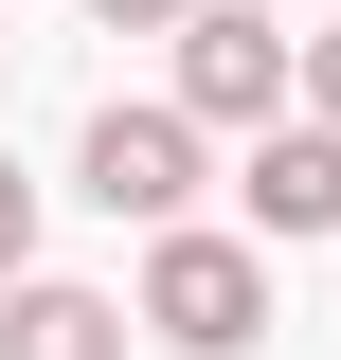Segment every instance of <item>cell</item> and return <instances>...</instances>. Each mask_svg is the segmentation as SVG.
<instances>
[{
    "label": "cell",
    "instance_id": "cell-1",
    "mask_svg": "<svg viewBox=\"0 0 341 360\" xmlns=\"http://www.w3.org/2000/svg\"><path fill=\"white\" fill-rule=\"evenodd\" d=\"M144 342H180V360H234V342H252V324H269V252H252V234H198V217H180L162 234V252H144Z\"/></svg>",
    "mask_w": 341,
    "mask_h": 360
},
{
    "label": "cell",
    "instance_id": "cell-2",
    "mask_svg": "<svg viewBox=\"0 0 341 360\" xmlns=\"http://www.w3.org/2000/svg\"><path fill=\"white\" fill-rule=\"evenodd\" d=\"M180 127H288V37L269 0H180Z\"/></svg>",
    "mask_w": 341,
    "mask_h": 360
},
{
    "label": "cell",
    "instance_id": "cell-3",
    "mask_svg": "<svg viewBox=\"0 0 341 360\" xmlns=\"http://www.w3.org/2000/svg\"><path fill=\"white\" fill-rule=\"evenodd\" d=\"M72 180L108 198V217H144V234H180V217H198V127H180V108H90V144H72Z\"/></svg>",
    "mask_w": 341,
    "mask_h": 360
},
{
    "label": "cell",
    "instance_id": "cell-4",
    "mask_svg": "<svg viewBox=\"0 0 341 360\" xmlns=\"http://www.w3.org/2000/svg\"><path fill=\"white\" fill-rule=\"evenodd\" d=\"M234 198H252V252L269 234H341V127H252Z\"/></svg>",
    "mask_w": 341,
    "mask_h": 360
},
{
    "label": "cell",
    "instance_id": "cell-5",
    "mask_svg": "<svg viewBox=\"0 0 341 360\" xmlns=\"http://www.w3.org/2000/svg\"><path fill=\"white\" fill-rule=\"evenodd\" d=\"M0 360H126V307H108V288L18 270V288H0Z\"/></svg>",
    "mask_w": 341,
    "mask_h": 360
},
{
    "label": "cell",
    "instance_id": "cell-6",
    "mask_svg": "<svg viewBox=\"0 0 341 360\" xmlns=\"http://www.w3.org/2000/svg\"><path fill=\"white\" fill-rule=\"evenodd\" d=\"M288 72H305V127H341V18H323V37H288Z\"/></svg>",
    "mask_w": 341,
    "mask_h": 360
},
{
    "label": "cell",
    "instance_id": "cell-7",
    "mask_svg": "<svg viewBox=\"0 0 341 360\" xmlns=\"http://www.w3.org/2000/svg\"><path fill=\"white\" fill-rule=\"evenodd\" d=\"M36 270V180H0V288Z\"/></svg>",
    "mask_w": 341,
    "mask_h": 360
},
{
    "label": "cell",
    "instance_id": "cell-8",
    "mask_svg": "<svg viewBox=\"0 0 341 360\" xmlns=\"http://www.w3.org/2000/svg\"><path fill=\"white\" fill-rule=\"evenodd\" d=\"M90 18H108V37H162V18H180V0H90Z\"/></svg>",
    "mask_w": 341,
    "mask_h": 360
}]
</instances>
